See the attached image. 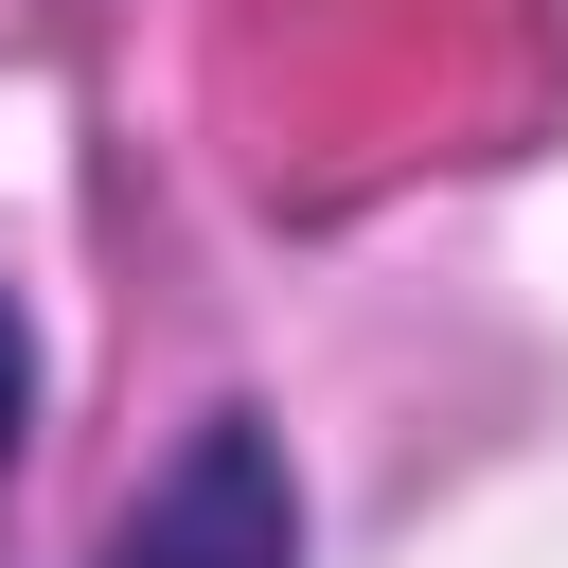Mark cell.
<instances>
[{"instance_id":"1","label":"cell","mask_w":568,"mask_h":568,"mask_svg":"<svg viewBox=\"0 0 568 568\" xmlns=\"http://www.w3.org/2000/svg\"><path fill=\"white\" fill-rule=\"evenodd\" d=\"M89 568H302V497H284V444L248 426V408H213L142 497H124V532L89 550Z\"/></svg>"},{"instance_id":"2","label":"cell","mask_w":568,"mask_h":568,"mask_svg":"<svg viewBox=\"0 0 568 568\" xmlns=\"http://www.w3.org/2000/svg\"><path fill=\"white\" fill-rule=\"evenodd\" d=\"M18 408H36V355H18V302H0V462H18Z\"/></svg>"}]
</instances>
